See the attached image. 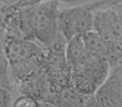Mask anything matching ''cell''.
Returning <instances> with one entry per match:
<instances>
[{
	"mask_svg": "<svg viewBox=\"0 0 122 107\" xmlns=\"http://www.w3.org/2000/svg\"><path fill=\"white\" fill-rule=\"evenodd\" d=\"M58 0H45L40 4L22 7V31L24 39L49 47L61 38L59 29Z\"/></svg>",
	"mask_w": 122,
	"mask_h": 107,
	"instance_id": "1",
	"label": "cell"
},
{
	"mask_svg": "<svg viewBox=\"0 0 122 107\" xmlns=\"http://www.w3.org/2000/svg\"><path fill=\"white\" fill-rule=\"evenodd\" d=\"M110 4V0H96L59 9V29L61 35L68 42L75 36L94 30L95 11Z\"/></svg>",
	"mask_w": 122,
	"mask_h": 107,
	"instance_id": "2",
	"label": "cell"
},
{
	"mask_svg": "<svg viewBox=\"0 0 122 107\" xmlns=\"http://www.w3.org/2000/svg\"><path fill=\"white\" fill-rule=\"evenodd\" d=\"M1 39L2 52L10 65L38 58L44 54V49L34 41L2 34Z\"/></svg>",
	"mask_w": 122,
	"mask_h": 107,
	"instance_id": "3",
	"label": "cell"
},
{
	"mask_svg": "<svg viewBox=\"0 0 122 107\" xmlns=\"http://www.w3.org/2000/svg\"><path fill=\"white\" fill-rule=\"evenodd\" d=\"M98 102L104 107H115L122 104V66L111 68L107 79L95 94Z\"/></svg>",
	"mask_w": 122,
	"mask_h": 107,
	"instance_id": "4",
	"label": "cell"
},
{
	"mask_svg": "<svg viewBox=\"0 0 122 107\" xmlns=\"http://www.w3.org/2000/svg\"><path fill=\"white\" fill-rule=\"evenodd\" d=\"M94 30L107 42L121 39L122 26L113 6H105L95 11Z\"/></svg>",
	"mask_w": 122,
	"mask_h": 107,
	"instance_id": "5",
	"label": "cell"
},
{
	"mask_svg": "<svg viewBox=\"0 0 122 107\" xmlns=\"http://www.w3.org/2000/svg\"><path fill=\"white\" fill-rule=\"evenodd\" d=\"M90 97L77 91L71 85L59 94L54 105L56 107H85Z\"/></svg>",
	"mask_w": 122,
	"mask_h": 107,
	"instance_id": "6",
	"label": "cell"
},
{
	"mask_svg": "<svg viewBox=\"0 0 122 107\" xmlns=\"http://www.w3.org/2000/svg\"><path fill=\"white\" fill-rule=\"evenodd\" d=\"M88 50L84 44L82 35H77L67 42L66 58L70 68L73 69L83 60Z\"/></svg>",
	"mask_w": 122,
	"mask_h": 107,
	"instance_id": "7",
	"label": "cell"
},
{
	"mask_svg": "<svg viewBox=\"0 0 122 107\" xmlns=\"http://www.w3.org/2000/svg\"><path fill=\"white\" fill-rule=\"evenodd\" d=\"M86 49L91 54L107 59L108 45L107 41L95 30L87 32L82 35Z\"/></svg>",
	"mask_w": 122,
	"mask_h": 107,
	"instance_id": "8",
	"label": "cell"
},
{
	"mask_svg": "<svg viewBox=\"0 0 122 107\" xmlns=\"http://www.w3.org/2000/svg\"><path fill=\"white\" fill-rule=\"evenodd\" d=\"M107 60L111 68L116 66L122 60V38L107 42Z\"/></svg>",
	"mask_w": 122,
	"mask_h": 107,
	"instance_id": "9",
	"label": "cell"
},
{
	"mask_svg": "<svg viewBox=\"0 0 122 107\" xmlns=\"http://www.w3.org/2000/svg\"><path fill=\"white\" fill-rule=\"evenodd\" d=\"M13 107H40V101L29 95H18Z\"/></svg>",
	"mask_w": 122,
	"mask_h": 107,
	"instance_id": "10",
	"label": "cell"
},
{
	"mask_svg": "<svg viewBox=\"0 0 122 107\" xmlns=\"http://www.w3.org/2000/svg\"><path fill=\"white\" fill-rule=\"evenodd\" d=\"M14 92L5 88L1 87V94H0V107H13L15 95Z\"/></svg>",
	"mask_w": 122,
	"mask_h": 107,
	"instance_id": "11",
	"label": "cell"
},
{
	"mask_svg": "<svg viewBox=\"0 0 122 107\" xmlns=\"http://www.w3.org/2000/svg\"><path fill=\"white\" fill-rule=\"evenodd\" d=\"M45 0H19V4L18 6L20 7H26V6H32L35 4H40Z\"/></svg>",
	"mask_w": 122,
	"mask_h": 107,
	"instance_id": "12",
	"label": "cell"
},
{
	"mask_svg": "<svg viewBox=\"0 0 122 107\" xmlns=\"http://www.w3.org/2000/svg\"><path fill=\"white\" fill-rule=\"evenodd\" d=\"M85 107H104V106H102V105L99 103L98 100H97L96 98L95 97V95H92L88 100V101H87Z\"/></svg>",
	"mask_w": 122,
	"mask_h": 107,
	"instance_id": "13",
	"label": "cell"
},
{
	"mask_svg": "<svg viewBox=\"0 0 122 107\" xmlns=\"http://www.w3.org/2000/svg\"><path fill=\"white\" fill-rule=\"evenodd\" d=\"M113 6L114 9L115 10L117 14V16L119 18V20L120 22V24L122 26V4H111Z\"/></svg>",
	"mask_w": 122,
	"mask_h": 107,
	"instance_id": "14",
	"label": "cell"
},
{
	"mask_svg": "<svg viewBox=\"0 0 122 107\" xmlns=\"http://www.w3.org/2000/svg\"><path fill=\"white\" fill-rule=\"evenodd\" d=\"M1 4L4 6H11V5H18L19 0H1Z\"/></svg>",
	"mask_w": 122,
	"mask_h": 107,
	"instance_id": "15",
	"label": "cell"
},
{
	"mask_svg": "<svg viewBox=\"0 0 122 107\" xmlns=\"http://www.w3.org/2000/svg\"><path fill=\"white\" fill-rule=\"evenodd\" d=\"M40 107H56V106L52 103H49V102H41L40 101Z\"/></svg>",
	"mask_w": 122,
	"mask_h": 107,
	"instance_id": "16",
	"label": "cell"
},
{
	"mask_svg": "<svg viewBox=\"0 0 122 107\" xmlns=\"http://www.w3.org/2000/svg\"><path fill=\"white\" fill-rule=\"evenodd\" d=\"M111 4H122V0H110ZM110 4V5H111Z\"/></svg>",
	"mask_w": 122,
	"mask_h": 107,
	"instance_id": "17",
	"label": "cell"
},
{
	"mask_svg": "<svg viewBox=\"0 0 122 107\" xmlns=\"http://www.w3.org/2000/svg\"><path fill=\"white\" fill-rule=\"evenodd\" d=\"M115 107H122V104H121V105H117V106H115Z\"/></svg>",
	"mask_w": 122,
	"mask_h": 107,
	"instance_id": "18",
	"label": "cell"
},
{
	"mask_svg": "<svg viewBox=\"0 0 122 107\" xmlns=\"http://www.w3.org/2000/svg\"><path fill=\"white\" fill-rule=\"evenodd\" d=\"M119 65H121V66H122V60L120 62V64H119Z\"/></svg>",
	"mask_w": 122,
	"mask_h": 107,
	"instance_id": "19",
	"label": "cell"
}]
</instances>
